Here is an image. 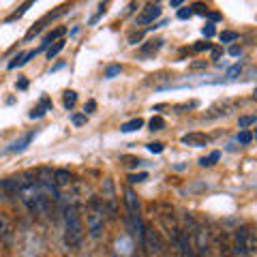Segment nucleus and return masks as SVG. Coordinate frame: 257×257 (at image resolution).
<instances>
[{"mask_svg":"<svg viewBox=\"0 0 257 257\" xmlns=\"http://www.w3.org/2000/svg\"><path fill=\"white\" fill-rule=\"evenodd\" d=\"M18 197L22 199V204L28 208L30 212H43L47 208V197L41 193V189H39L37 180H30V182H22V187L18 191Z\"/></svg>","mask_w":257,"mask_h":257,"instance_id":"f257e3e1","label":"nucleus"},{"mask_svg":"<svg viewBox=\"0 0 257 257\" xmlns=\"http://www.w3.org/2000/svg\"><path fill=\"white\" fill-rule=\"evenodd\" d=\"M64 223H67V234H64V242L69 246H77L82 242V236H84V225L82 219H79V212L75 206H69L64 210Z\"/></svg>","mask_w":257,"mask_h":257,"instance_id":"f03ea898","label":"nucleus"},{"mask_svg":"<svg viewBox=\"0 0 257 257\" xmlns=\"http://www.w3.org/2000/svg\"><path fill=\"white\" fill-rule=\"evenodd\" d=\"M86 223H88V231H90L92 238H99L101 231H103V225H105V219H103V208L99 204V199H92L90 202V212L86 216Z\"/></svg>","mask_w":257,"mask_h":257,"instance_id":"7ed1b4c3","label":"nucleus"},{"mask_svg":"<svg viewBox=\"0 0 257 257\" xmlns=\"http://www.w3.org/2000/svg\"><path fill=\"white\" fill-rule=\"evenodd\" d=\"M142 246L148 248L150 253H161V248H163V244H161V238L155 229H146L144 227V236H142Z\"/></svg>","mask_w":257,"mask_h":257,"instance_id":"20e7f679","label":"nucleus"},{"mask_svg":"<svg viewBox=\"0 0 257 257\" xmlns=\"http://www.w3.org/2000/svg\"><path fill=\"white\" fill-rule=\"evenodd\" d=\"M208 142H210V138H208V135H204V133H197V131L182 135V144H187V146H193V148H204V146H208Z\"/></svg>","mask_w":257,"mask_h":257,"instance_id":"39448f33","label":"nucleus"},{"mask_svg":"<svg viewBox=\"0 0 257 257\" xmlns=\"http://www.w3.org/2000/svg\"><path fill=\"white\" fill-rule=\"evenodd\" d=\"M35 135H37L35 131H30V133H26V135H22L20 140H15V142L11 144V146L7 148V152H24V150H26V148L30 146V142L35 140Z\"/></svg>","mask_w":257,"mask_h":257,"instance_id":"423d86ee","label":"nucleus"},{"mask_svg":"<svg viewBox=\"0 0 257 257\" xmlns=\"http://www.w3.org/2000/svg\"><path fill=\"white\" fill-rule=\"evenodd\" d=\"M159 15H161V7L159 5H146V9H144L142 15L138 18V24H150V22H155Z\"/></svg>","mask_w":257,"mask_h":257,"instance_id":"0eeeda50","label":"nucleus"},{"mask_svg":"<svg viewBox=\"0 0 257 257\" xmlns=\"http://www.w3.org/2000/svg\"><path fill=\"white\" fill-rule=\"evenodd\" d=\"M0 238L5 240V244L13 242V225L9 223L7 216H0Z\"/></svg>","mask_w":257,"mask_h":257,"instance_id":"6e6552de","label":"nucleus"},{"mask_svg":"<svg viewBox=\"0 0 257 257\" xmlns=\"http://www.w3.org/2000/svg\"><path fill=\"white\" fill-rule=\"evenodd\" d=\"M52 182L56 184V187H67V184L73 180V176H71V172L69 170H56L54 174H52Z\"/></svg>","mask_w":257,"mask_h":257,"instance_id":"1a4fd4ad","label":"nucleus"},{"mask_svg":"<svg viewBox=\"0 0 257 257\" xmlns=\"http://www.w3.org/2000/svg\"><path fill=\"white\" fill-rule=\"evenodd\" d=\"M50 107H52V101L47 99V96H43V99H41V103H39V105H37L35 109H32L28 116H30L32 120H35V118H43V116L47 114V109H50Z\"/></svg>","mask_w":257,"mask_h":257,"instance_id":"9d476101","label":"nucleus"},{"mask_svg":"<svg viewBox=\"0 0 257 257\" xmlns=\"http://www.w3.org/2000/svg\"><path fill=\"white\" fill-rule=\"evenodd\" d=\"M39 54V50H30V52H26V54H18L15 58L9 62V69H15V67H22V64H26L28 60H32L35 56Z\"/></svg>","mask_w":257,"mask_h":257,"instance_id":"9b49d317","label":"nucleus"},{"mask_svg":"<svg viewBox=\"0 0 257 257\" xmlns=\"http://www.w3.org/2000/svg\"><path fill=\"white\" fill-rule=\"evenodd\" d=\"M124 199H126L128 212H131V214H140V202H138V197H135V193L131 189L124 191Z\"/></svg>","mask_w":257,"mask_h":257,"instance_id":"f8f14e48","label":"nucleus"},{"mask_svg":"<svg viewBox=\"0 0 257 257\" xmlns=\"http://www.w3.org/2000/svg\"><path fill=\"white\" fill-rule=\"evenodd\" d=\"M142 126H144V120L142 118H133V120H128V122H124L122 126H120V131L122 133H133V131H140Z\"/></svg>","mask_w":257,"mask_h":257,"instance_id":"ddd939ff","label":"nucleus"},{"mask_svg":"<svg viewBox=\"0 0 257 257\" xmlns=\"http://www.w3.org/2000/svg\"><path fill=\"white\" fill-rule=\"evenodd\" d=\"M161 45H163V39H155V41H150L148 45H144V47H142V54H144V56L155 54V52L161 50Z\"/></svg>","mask_w":257,"mask_h":257,"instance_id":"4468645a","label":"nucleus"},{"mask_svg":"<svg viewBox=\"0 0 257 257\" xmlns=\"http://www.w3.org/2000/svg\"><path fill=\"white\" fill-rule=\"evenodd\" d=\"M64 32H67V28H56V30H52L50 35H47V37L43 39V43H41V45H43V47H50V43H52V41L56 43V39H58V37H62Z\"/></svg>","mask_w":257,"mask_h":257,"instance_id":"2eb2a0df","label":"nucleus"},{"mask_svg":"<svg viewBox=\"0 0 257 257\" xmlns=\"http://www.w3.org/2000/svg\"><path fill=\"white\" fill-rule=\"evenodd\" d=\"M62 103H64V107H67V109H71L77 103V92L75 90H67V92H64V96H62Z\"/></svg>","mask_w":257,"mask_h":257,"instance_id":"dca6fc26","label":"nucleus"},{"mask_svg":"<svg viewBox=\"0 0 257 257\" xmlns=\"http://www.w3.org/2000/svg\"><path fill=\"white\" fill-rule=\"evenodd\" d=\"M219 159H221V152H210V155H208V157L199 159V165H202V167H212V165H214Z\"/></svg>","mask_w":257,"mask_h":257,"instance_id":"f3484780","label":"nucleus"},{"mask_svg":"<svg viewBox=\"0 0 257 257\" xmlns=\"http://www.w3.org/2000/svg\"><path fill=\"white\" fill-rule=\"evenodd\" d=\"M62 50H64V41H62V39H60V41H56V43H54L52 47H47V58H50V60H52V58H54V56H58V54H60Z\"/></svg>","mask_w":257,"mask_h":257,"instance_id":"a211bd4d","label":"nucleus"},{"mask_svg":"<svg viewBox=\"0 0 257 257\" xmlns=\"http://www.w3.org/2000/svg\"><path fill=\"white\" fill-rule=\"evenodd\" d=\"M238 144H242V146H248V144H251L253 142V133L251 131H246V128H242V131H240L238 133Z\"/></svg>","mask_w":257,"mask_h":257,"instance_id":"6ab92c4d","label":"nucleus"},{"mask_svg":"<svg viewBox=\"0 0 257 257\" xmlns=\"http://www.w3.org/2000/svg\"><path fill=\"white\" fill-rule=\"evenodd\" d=\"M148 126H150V131H161V128H165V120L161 118V116H155L148 122Z\"/></svg>","mask_w":257,"mask_h":257,"instance_id":"aec40b11","label":"nucleus"},{"mask_svg":"<svg viewBox=\"0 0 257 257\" xmlns=\"http://www.w3.org/2000/svg\"><path fill=\"white\" fill-rule=\"evenodd\" d=\"M219 39H221V43H231V41H236V39H238V35L234 30H223L219 35Z\"/></svg>","mask_w":257,"mask_h":257,"instance_id":"412c9836","label":"nucleus"},{"mask_svg":"<svg viewBox=\"0 0 257 257\" xmlns=\"http://www.w3.org/2000/svg\"><path fill=\"white\" fill-rule=\"evenodd\" d=\"M30 7H32V3H24V5L20 7V11H15V13L11 15V18H7V22H15V20H20L22 15H24V13H26V11L30 9Z\"/></svg>","mask_w":257,"mask_h":257,"instance_id":"4be33fe9","label":"nucleus"},{"mask_svg":"<svg viewBox=\"0 0 257 257\" xmlns=\"http://www.w3.org/2000/svg\"><path fill=\"white\" fill-rule=\"evenodd\" d=\"M120 71H122L120 64H111V67L105 69V79H114L116 75H120Z\"/></svg>","mask_w":257,"mask_h":257,"instance_id":"5701e85b","label":"nucleus"},{"mask_svg":"<svg viewBox=\"0 0 257 257\" xmlns=\"http://www.w3.org/2000/svg\"><path fill=\"white\" fill-rule=\"evenodd\" d=\"M197 246H199V253H206V246H208V236H204V231H202V229L197 231Z\"/></svg>","mask_w":257,"mask_h":257,"instance_id":"b1692460","label":"nucleus"},{"mask_svg":"<svg viewBox=\"0 0 257 257\" xmlns=\"http://www.w3.org/2000/svg\"><path fill=\"white\" fill-rule=\"evenodd\" d=\"M240 73H242V62L234 64V67H229V71H227V79H236Z\"/></svg>","mask_w":257,"mask_h":257,"instance_id":"393cba45","label":"nucleus"},{"mask_svg":"<svg viewBox=\"0 0 257 257\" xmlns=\"http://www.w3.org/2000/svg\"><path fill=\"white\" fill-rule=\"evenodd\" d=\"M189 9H191V13H202V15H206V13H208V7H206L204 3H193V5L189 7Z\"/></svg>","mask_w":257,"mask_h":257,"instance_id":"a878e982","label":"nucleus"},{"mask_svg":"<svg viewBox=\"0 0 257 257\" xmlns=\"http://www.w3.org/2000/svg\"><path fill=\"white\" fill-rule=\"evenodd\" d=\"M255 120H257L255 116H242V118L238 120V126H240V128H246V126H251Z\"/></svg>","mask_w":257,"mask_h":257,"instance_id":"bb28decb","label":"nucleus"},{"mask_svg":"<svg viewBox=\"0 0 257 257\" xmlns=\"http://www.w3.org/2000/svg\"><path fill=\"white\" fill-rule=\"evenodd\" d=\"M144 180H148V174H146V172H142V174H131V176H128V182H131V184L144 182Z\"/></svg>","mask_w":257,"mask_h":257,"instance_id":"cd10ccee","label":"nucleus"},{"mask_svg":"<svg viewBox=\"0 0 257 257\" xmlns=\"http://www.w3.org/2000/svg\"><path fill=\"white\" fill-rule=\"evenodd\" d=\"M144 39V32L142 30H138V32H131V35H128V43L131 45H138L140 41Z\"/></svg>","mask_w":257,"mask_h":257,"instance_id":"c85d7f7f","label":"nucleus"},{"mask_svg":"<svg viewBox=\"0 0 257 257\" xmlns=\"http://www.w3.org/2000/svg\"><path fill=\"white\" fill-rule=\"evenodd\" d=\"M148 150L152 152V155H161V152H163V144H161V142H152V144H148Z\"/></svg>","mask_w":257,"mask_h":257,"instance_id":"c756f323","label":"nucleus"},{"mask_svg":"<svg viewBox=\"0 0 257 257\" xmlns=\"http://www.w3.org/2000/svg\"><path fill=\"white\" fill-rule=\"evenodd\" d=\"M202 32H204V37H206V39L214 37V35H216V28H214V24H206V26L202 28Z\"/></svg>","mask_w":257,"mask_h":257,"instance_id":"7c9ffc66","label":"nucleus"},{"mask_svg":"<svg viewBox=\"0 0 257 257\" xmlns=\"http://www.w3.org/2000/svg\"><path fill=\"white\" fill-rule=\"evenodd\" d=\"M206 50H212L208 41H197L195 45H193V52H206Z\"/></svg>","mask_w":257,"mask_h":257,"instance_id":"2f4dec72","label":"nucleus"},{"mask_svg":"<svg viewBox=\"0 0 257 257\" xmlns=\"http://www.w3.org/2000/svg\"><path fill=\"white\" fill-rule=\"evenodd\" d=\"M118 248L122 246V253H128L131 251V240H126V238H122V240H118V244H116Z\"/></svg>","mask_w":257,"mask_h":257,"instance_id":"473e14b6","label":"nucleus"},{"mask_svg":"<svg viewBox=\"0 0 257 257\" xmlns=\"http://www.w3.org/2000/svg\"><path fill=\"white\" fill-rule=\"evenodd\" d=\"M122 161H128V163H124V165H128V167H140V165H144V161H142V159H128V157H122Z\"/></svg>","mask_w":257,"mask_h":257,"instance_id":"72a5a7b5","label":"nucleus"},{"mask_svg":"<svg viewBox=\"0 0 257 257\" xmlns=\"http://www.w3.org/2000/svg\"><path fill=\"white\" fill-rule=\"evenodd\" d=\"M94 109H96V101H92V99H90V101H88L86 105H84V116H86V114H92Z\"/></svg>","mask_w":257,"mask_h":257,"instance_id":"f704fd0d","label":"nucleus"},{"mask_svg":"<svg viewBox=\"0 0 257 257\" xmlns=\"http://www.w3.org/2000/svg\"><path fill=\"white\" fill-rule=\"evenodd\" d=\"M71 120H73V124H75V126H82V124L86 122V116H84V114H75Z\"/></svg>","mask_w":257,"mask_h":257,"instance_id":"c9c22d12","label":"nucleus"},{"mask_svg":"<svg viewBox=\"0 0 257 257\" xmlns=\"http://www.w3.org/2000/svg\"><path fill=\"white\" fill-rule=\"evenodd\" d=\"M41 28H43V24H37V26H35V28H32V30L28 32V35H26V39H28V41H30V39H32V37H35V35H39V32H41Z\"/></svg>","mask_w":257,"mask_h":257,"instance_id":"e433bc0d","label":"nucleus"},{"mask_svg":"<svg viewBox=\"0 0 257 257\" xmlns=\"http://www.w3.org/2000/svg\"><path fill=\"white\" fill-rule=\"evenodd\" d=\"M191 15H193V13H191V9L187 7V9H180V11H178V20H189Z\"/></svg>","mask_w":257,"mask_h":257,"instance_id":"4c0bfd02","label":"nucleus"},{"mask_svg":"<svg viewBox=\"0 0 257 257\" xmlns=\"http://www.w3.org/2000/svg\"><path fill=\"white\" fill-rule=\"evenodd\" d=\"M221 56H223V50H221V47H214V50H212V60H219Z\"/></svg>","mask_w":257,"mask_h":257,"instance_id":"58836bf2","label":"nucleus"},{"mask_svg":"<svg viewBox=\"0 0 257 257\" xmlns=\"http://www.w3.org/2000/svg\"><path fill=\"white\" fill-rule=\"evenodd\" d=\"M229 54H231V56H240V54H242V47H238V45L229 47Z\"/></svg>","mask_w":257,"mask_h":257,"instance_id":"ea45409f","label":"nucleus"},{"mask_svg":"<svg viewBox=\"0 0 257 257\" xmlns=\"http://www.w3.org/2000/svg\"><path fill=\"white\" fill-rule=\"evenodd\" d=\"M208 18H210L212 22H219V20H221V13H214V11H210V13H208ZM212 22H210V24H212Z\"/></svg>","mask_w":257,"mask_h":257,"instance_id":"a19ab883","label":"nucleus"},{"mask_svg":"<svg viewBox=\"0 0 257 257\" xmlns=\"http://www.w3.org/2000/svg\"><path fill=\"white\" fill-rule=\"evenodd\" d=\"M26 88H28V82H26V79H20V82H18V90H26Z\"/></svg>","mask_w":257,"mask_h":257,"instance_id":"79ce46f5","label":"nucleus"},{"mask_svg":"<svg viewBox=\"0 0 257 257\" xmlns=\"http://www.w3.org/2000/svg\"><path fill=\"white\" fill-rule=\"evenodd\" d=\"M202 67H206V60H199V62H193L191 64V69H202Z\"/></svg>","mask_w":257,"mask_h":257,"instance_id":"37998d69","label":"nucleus"},{"mask_svg":"<svg viewBox=\"0 0 257 257\" xmlns=\"http://www.w3.org/2000/svg\"><path fill=\"white\" fill-rule=\"evenodd\" d=\"M170 5H172V7H182V0H172Z\"/></svg>","mask_w":257,"mask_h":257,"instance_id":"c03bdc74","label":"nucleus"}]
</instances>
